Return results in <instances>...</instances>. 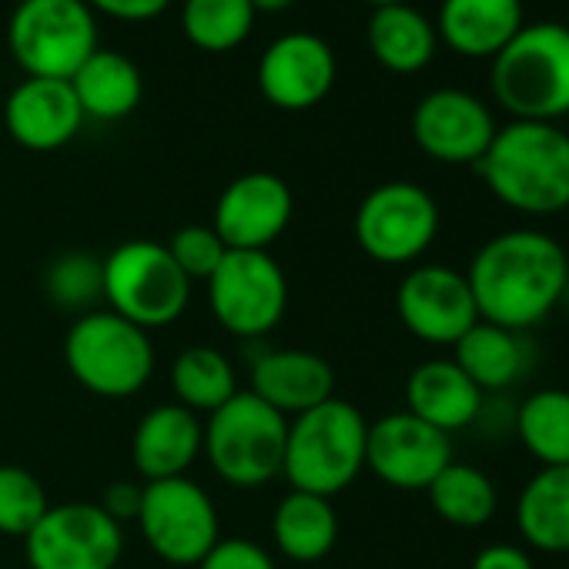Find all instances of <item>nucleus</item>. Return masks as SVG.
I'll return each instance as SVG.
<instances>
[{
    "label": "nucleus",
    "instance_id": "f257e3e1",
    "mask_svg": "<svg viewBox=\"0 0 569 569\" xmlns=\"http://www.w3.org/2000/svg\"><path fill=\"white\" fill-rule=\"evenodd\" d=\"M466 281L479 322L529 332L562 306L569 254L539 228H509L479 244L466 268Z\"/></svg>",
    "mask_w": 569,
    "mask_h": 569
},
{
    "label": "nucleus",
    "instance_id": "f03ea898",
    "mask_svg": "<svg viewBox=\"0 0 569 569\" xmlns=\"http://www.w3.org/2000/svg\"><path fill=\"white\" fill-rule=\"evenodd\" d=\"M489 194L532 218L569 208V131L549 121H509L476 164Z\"/></svg>",
    "mask_w": 569,
    "mask_h": 569
},
{
    "label": "nucleus",
    "instance_id": "7ed1b4c3",
    "mask_svg": "<svg viewBox=\"0 0 569 569\" xmlns=\"http://www.w3.org/2000/svg\"><path fill=\"white\" fill-rule=\"evenodd\" d=\"M489 88L512 121H549L569 114V28L552 21L522 31L492 58Z\"/></svg>",
    "mask_w": 569,
    "mask_h": 569
},
{
    "label": "nucleus",
    "instance_id": "20e7f679",
    "mask_svg": "<svg viewBox=\"0 0 569 569\" xmlns=\"http://www.w3.org/2000/svg\"><path fill=\"white\" fill-rule=\"evenodd\" d=\"M366 442H369L366 416L352 402L336 396L289 419L281 476L289 479L292 489L336 499L362 476Z\"/></svg>",
    "mask_w": 569,
    "mask_h": 569
},
{
    "label": "nucleus",
    "instance_id": "39448f33",
    "mask_svg": "<svg viewBox=\"0 0 569 569\" xmlns=\"http://www.w3.org/2000/svg\"><path fill=\"white\" fill-rule=\"evenodd\" d=\"M284 439H289V419L244 389L208 416L201 456L221 482L234 489H261L281 476Z\"/></svg>",
    "mask_w": 569,
    "mask_h": 569
},
{
    "label": "nucleus",
    "instance_id": "423d86ee",
    "mask_svg": "<svg viewBox=\"0 0 569 569\" xmlns=\"http://www.w3.org/2000/svg\"><path fill=\"white\" fill-rule=\"evenodd\" d=\"M71 379L98 399H131L154 376V346L144 329L94 309L74 319L64 339Z\"/></svg>",
    "mask_w": 569,
    "mask_h": 569
},
{
    "label": "nucleus",
    "instance_id": "0eeeda50",
    "mask_svg": "<svg viewBox=\"0 0 569 569\" xmlns=\"http://www.w3.org/2000/svg\"><path fill=\"white\" fill-rule=\"evenodd\" d=\"M104 302L108 312L144 332H154L184 316L191 302V281L168 254V244L131 238L104 258Z\"/></svg>",
    "mask_w": 569,
    "mask_h": 569
},
{
    "label": "nucleus",
    "instance_id": "6e6552de",
    "mask_svg": "<svg viewBox=\"0 0 569 569\" xmlns=\"http://www.w3.org/2000/svg\"><path fill=\"white\" fill-rule=\"evenodd\" d=\"M8 48L24 78L71 81L98 51V18L84 0H21L8 21Z\"/></svg>",
    "mask_w": 569,
    "mask_h": 569
},
{
    "label": "nucleus",
    "instance_id": "1a4fd4ad",
    "mask_svg": "<svg viewBox=\"0 0 569 569\" xmlns=\"http://www.w3.org/2000/svg\"><path fill=\"white\" fill-rule=\"evenodd\" d=\"M218 326L238 339H264L289 312V278L271 251H228L204 281Z\"/></svg>",
    "mask_w": 569,
    "mask_h": 569
},
{
    "label": "nucleus",
    "instance_id": "9d476101",
    "mask_svg": "<svg viewBox=\"0 0 569 569\" xmlns=\"http://www.w3.org/2000/svg\"><path fill=\"white\" fill-rule=\"evenodd\" d=\"M439 204L416 181L376 184L356 211V241L379 264H416L439 234Z\"/></svg>",
    "mask_w": 569,
    "mask_h": 569
},
{
    "label": "nucleus",
    "instance_id": "9b49d317",
    "mask_svg": "<svg viewBox=\"0 0 569 569\" xmlns=\"http://www.w3.org/2000/svg\"><path fill=\"white\" fill-rule=\"evenodd\" d=\"M138 526L148 549L171 566H198L221 539L211 496L188 476L144 482Z\"/></svg>",
    "mask_w": 569,
    "mask_h": 569
},
{
    "label": "nucleus",
    "instance_id": "f8f14e48",
    "mask_svg": "<svg viewBox=\"0 0 569 569\" xmlns=\"http://www.w3.org/2000/svg\"><path fill=\"white\" fill-rule=\"evenodd\" d=\"M31 569H114L124 552V526L98 502H61L24 539Z\"/></svg>",
    "mask_w": 569,
    "mask_h": 569
},
{
    "label": "nucleus",
    "instance_id": "ddd939ff",
    "mask_svg": "<svg viewBox=\"0 0 569 569\" xmlns=\"http://www.w3.org/2000/svg\"><path fill=\"white\" fill-rule=\"evenodd\" d=\"M396 312L406 332L426 346H456L479 322L466 271L452 264H416L406 271L396 289Z\"/></svg>",
    "mask_w": 569,
    "mask_h": 569
},
{
    "label": "nucleus",
    "instance_id": "4468645a",
    "mask_svg": "<svg viewBox=\"0 0 569 569\" xmlns=\"http://www.w3.org/2000/svg\"><path fill=\"white\" fill-rule=\"evenodd\" d=\"M339 78L332 44L312 31H289L274 38L258 58V94L278 111H312L319 108Z\"/></svg>",
    "mask_w": 569,
    "mask_h": 569
},
{
    "label": "nucleus",
    "instance_id": "2eb2a0df",
    "mask_svg": "<svg viewBox=\"0 0 569 569\" xmlns=\"http://www.w3.org/2000/svg\"><path fill=\"white\" fill-rule=\"evenodd\" d=\"M296 194L271 171H244L214 201L211 228L228 251H268L292 224Z\"/></svg>",
    "mask_w": 569,
    "mask_h": 569
},
{
    "label": "nucleus",
    "instance_id": "dca6fc26",
    "mask_svg": "<svg viewBox=\"0 0 569 569\" xmlns=\"http://www.w3.org/2000/svg\"><path fill=\"white\" fill-rule=\"evenodd\" d=\"M452 462V439L412 412H389L369 422L366 469L399 492H426Z\"/></svg>",
    "mask_w": 569,
    "mask_h": 569
},
{
    "label": "nucleus",
    "instance_id": "f3484780",
    "mask_svg": "<svg viewBox=\"0 0 569 569\" xmlns=\"http://www.w3.org/2000/svg\"><path fill=\"white\" fill-rule=\"evenodd\" d=\"M499 124L482 98L462 88H436L412 111V141L439 164H479Z\"/></svg>",
    "mask_w": 569,
    "mask_h": 569
},
{
    "label": "nucleus",
    "instance_id": "a211bd4d",
    "mask_svg": "<svg viewBox=\"0 0 569 569\" xmlns=\"http://www.w3.org/2000/svg\"><path fill=\"white\" fill-rule=\"evenodd\" d=\"M84 111L71 91V81L24 78L4 101V128L14 144L48 154L78 138Z\"/></svg>",
    "mask_w": 569,
    "mask_h": 569
},
{
    "label": "nucleus",
    "instance_id": "6ab92c4d",
    "mask_svg": "<svg viewBox=\"0 0 569 569\" xmlns=\"http://www.w3.org/2000/svg\"><path fill=\"white\" fill-rule=\"evenodd\" d=\"M251 396L296 419L336 399V369L312 349H268L251 362Z\"/></svg>",
    "mask_w": 569,
    "mask_h": 569
},
{
    "label": "nucleus",
    "instance_id": "aec40b11",
    "mask_svg": "<svg viewBox=\"0 0 569 569\" xmlns=\"http://www.w3.org/2000/svg\"><path fill=\"white\" fill-rule=\"evenodd\" d=\"M201 449H204V422L178 402L148 409L131 436V459L141 482L188 476Z\"/></svg>",
    "mask_w": 569,
    "mask_h": 569
},
{
    "label": "nucleus",
    "instance_id": "412c9836",
    "mask_svg": "<svg viewBox=\"0 0 569 569\" xmlns=\"http://www.w3.org/2000/svg\"><path fill=\"white\" fill-rule=\"evenodd\" d=\"M486 396L452 359H426L406 379V412L452 436L482 416Z\"/></svg>",
    "mask_w": 569,
    "mask_h": 569
},
{
    "label": "nucleus",
    "instance_id": "4be33fe9",
    "mask_svg": "<svg viewBox=\"0 0 569 569\" xmlns=\"http://www.w3.org/2000/svg\"><path fill=\"white\" fill-rule=\"evenodd\" d=\"M526 24L522 0H442L436 34L459 58H496Z\"/></svg>",
    "mask_w": 569,
    "mask_h": 569
},
{
    "label": "nucleus",
    "instance_id": "5701e85b",
    "mask_svg": "<svg viewBox=\"0 0 569 569\" xmlns=\"http://www.w3.org/2000/svg\"><path fill=\"white\" fill-rule=\"evenodd\" d=\"M71 91L84 111V121H124L144 98V78L128 54L98 48L74 71Z\"/></svg>",
    "mask_w": 569,
    "mask_h": 569
},
{
    "label": "nucleus",
    "instance_id": "b1692460",
    "mask_svg": "<svg viewBox=\"0 0 569 569\" xmlns=\"http://www.w3.org/2000/svg\"><path fill=\"white\" fill-rule=\"evenodd\" d=\"M372 58L392 74H419L432 64L439 34L436 24L412 4L376 8L366 28Z\"/></svg>",
    "mask_w": 569,
    "mask_h": 569
},
{
    "label": "nucleus",
    "instance_id": "393cba45",
    "mask_svg": "<svg viewBox=\"0 0 569 569\" xmlns=\"http://www.w3.org/2000/svg\"><path fill=\"white\" fill-rule=\"evenodd\" d=\"M516 529L539 552H569V466H542L516 496Z\"/></svg>",
    "mask_w": 569,
    "mask_h": 569
},
{
    "label": "nucleus",
    "instance_id": "a878e982",
    "mask_svg": "<svg viewBox=\"0 0 569 569\" xmlns=\"http://www.w3.org/2000/svg\"><path fill=\"white\" fill-rule=\"evenodd\" d=\"M271 539L278 552L292 562H319L339 542V512L332 499L292 489L281 496L271 516Z\"/></svg>",
    "mask_w": 569,
    "mask_h": 569
},
{
    "label": "nucleus",
    "instance_id": "bb28decb",
    "mask_svg": "<svg viewBox=\"0 0 569 569\" xmlns=\"http://www.w3.org/2000/svg\"><path fill=\"white\" fill-rule=\"evenodd\" d=\"M452 362L472 379V386L486 392H502L522 379L529 369V346L522 332H509L489 322H476L456 346Z\"/></svg>",
    "mask_w": 569,
    "mask_h": 569
},
{
    "label": "nucleus",
    "instance_id": "cd10ccee",
    "mask_svg": "<svg viewBox=\"0 0 569 569\" xmlns=\"http://www.w3.org/2000/svg\"><path fill=\"white\" fill-rule=\"evenodd\" d=\"M171 389L174 402L191 409L194 416H211L241 392L234 366L214 346L181 349L178 359L171 362Z\"/></svg>",
    "mask_w": 569,
    "mask_h": 569
},
{
    "label": "nucleus",
    "instance_id": "c85d7f7f",
    "mask_svg": "<svg viewBox=\"0 0 569 569\" xmlns=\"http://www.w3.org/2000/svg\"><path fill=\"white\" fill-rule=\"evenodd\" d=\"M426 492H429L432 512L456 529H479L499 509L496 482L482 469L469 462H456V459L432 479Z\"/></svg>",
    "mask_w": 569,
    "mask_h": 569
},
{
    "label": "nucleus",
    "instance_id": "c756f323",
    "mask_svg": "<svg viewBox=\"0 0 569 569\" xmlns=\"http://www.w3.org/2000/svg\"><path fill=\"white\" fill-rule=\"evenodd\" d=\"M512 429L542 466H569V389H536L516 409Z\"/></svg>",
    "mask_w": 569,
    "mask_h": 569
},
{
    "label": "nucleus",
    "instance_id": "7c9ffc66",
    "mask_svg": "<svg viewBox=\"0 0 569 569\" xmlns=\"http://www.w3.org/2000/svg\"><path fill=\"white\" fill-rule=\"evenodd\" d=\"M254 8L248 0H184L181 31L188 44L204 54H228L254 31Z\"/></svg>",
    "mask_w": 569,
    "mask_h": 569
},
{
    "label": "nucleus",
    "instance_id": "2f4dec72",
    "mask_svg": "<svg viewBox=\"0 0 569 569\" xmlns=\"http://www.w3.org/2000/svg\"><path fill=\"white\" fill-rule=\"evenodd\" d=\"M44 296L64 312H94L104 302V261L84 251L58 254L44 271Z\"/></svg>",
    "mask_w": 569,
    "mask_h": 569
},
{
    "label": "nucleus",
    "instance_id": "473e14b6",
    "mask_svg": "<svg viewBox=\"0 0 569 569\" xmlns=\"http://www.w3.org/2000/svg\"><path fill=\"white\" fill-rule=\"evenodd\" d=\"M48 509L51 499L31 469L0 466V532L28 539V532L44 519Z\"/></svg>",
    "mask_w": 569,
    "mask_h": 569
},
{
    "label": "nucleus",
    "instance_id": "72a5a7b5",
    "mask_svg": "<svg viewBox=\"0 0 569 569\" xmlns=\"http://www.w3.org/2000/svg\"><path fill=\"white\" fill-rule=\"evenodd\" d=\"M168 254L174 258L181 274L194 284V281H208L218 271L228 248L211 224H184L171 234Z\"/></svg>",
    "mask_w": 569,
    "mask_h": 569
},
{
    "label": "nucleus",
    "instance_id": "f704fd0d",
    "mask_svg": "<svg viewBox=\"0 0 569 569\" xmlns=\"http://www.w3.org/2000/svg\"><path fill=\"white\" fill-rule=\"evenodd\" d=\"M198 569H278V566L264 546L231 536V539H218L208 549V556L198 562Z\"/></svg>",
    "mask_w": 569,
    "mask_h": 569
},
{
    "label": "nucleus",
    "instance_id": "c9c22d12",
    "mask_svg": "<svg viewBox=\"0 0 569 569\" xmlns=\"http://www.w3.org/2000/svg\"><path fill=\"white\" fill-rule=\"evenodd\" d=\"M84 4L94 11V14H104L111 21H121V24H144V21H154L161 18L171 0H84Z\"/></svg>",
    "mask_w": 569,
    "mask_h": 569
},
{
    "label": "nucleus",
    "instance_id": "e433bc0d",
    "mask_svg": "<svg viewBox=\"0 0 569 569\" xmlns=\"http://www.w3.org/2000/svg\"><path fill=\"white\" fill-rule=\"evenodd\" d=\"M141 499H144V482L118 479V482H111V486L101 492L98 506H101V509H104L118 526H124V522H138Z\"/></svg>",
    "mask_w": 569,
    "mask_h": 569
},
{
    "label": "nucleus",
    "instance_id": "4c0bfd02",
    "mask_svg": "<svg viewBox=\"0 0 569 569\" xmlns=\"http://www.w3.org/2000/svg\"><path fill=\"white\" fill-rule=\"evenodd\" d=\"M469 569H536L532 556L516 542H492L472 556Z\"/></svg>",
    "mask_w": 569,
    "mask_h": 569
},
{
    "label": "nucleus",
    "instance_id": "58836bf2",
    "mask_svg": "<svg viewBox=\"0 0 569 569\" xmlns=\"http://www.w3.org/2000/svg\"><path fill=\"white\" fill-rule=\"evenodd\" d=\"M248 4L254 8V14H281V11H289L296 0H248Z\"/></svg>",
    "mask_w": 569,
    "mask_h": 569
},
{
    "label": "nucleus",
    "instance_id": "ea45409f",
    "mask_svg": "<svg viewBox=\"0 0 569 569\" xmlns=\"http://www.w3.org/2000/svg\"><path fill=\"white\" fill-rule=\"evenodd\" d=\"M366 4L376 11V8H389V4H412V0H366Z\"/></svg>",
    "mask_w": 569,
    "mask_h": 569
}]
</instances>
